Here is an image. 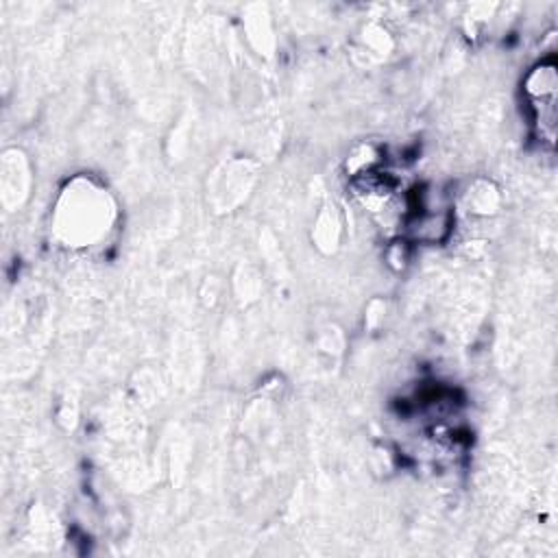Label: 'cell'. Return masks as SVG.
Returning a JSON list of instances; mask_svg holds the SVG:
<instances>
[{
    "instance_id": "obj_1",
    "label": "cell",
    "mask_w": 558,
    "mask_h": 558,
    "mask_svg": "<svg viewBox=\"0 0 558 558\" xmlns=\"http://www.w3.org/2000/svg\"><path fill=\"white\" fill-rule=\"evenodd\" d=\"M527 94L532 98V107L536 113V122L541 126V135L547 142H554L556 129V72L554 65H541L527 78Z\"/></svg>"
}]
</instances>
